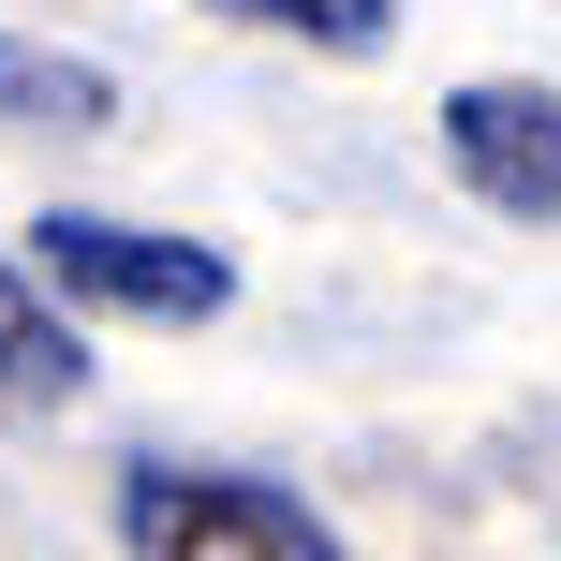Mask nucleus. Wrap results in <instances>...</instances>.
Here are the masks:
<instances>
[{"instance_id": "1", "label": "nucleus", "mask_w": 561, "mask_h": 561, "mask_svg": "<svg viewBox=\"0 0 561 561\" xmlns=\"http://www.w3.org/2000/svg\"><path fill=\"white\" fill-rule=\"evenodd\" d=\"M30 280H45L59 310H118V325H207V310L237 296V266L207 252V237H148V222H118V207H45V222H30Z\"/></svg>"}, {"instance_id": "2", "label": "nucleus", "mask_w": 561, "mask_h": 561, "mask_svg": "<svg viewBox=\"0 0 561 561\" xmlns=\"http://www.w3.org/2000/svg\"><path fill=\"white\" fill-rule=\"evenodd\" d=\"M118 547L134 561H340V533L266 473H193V458H134L118 473Z\"/></svg>"}, {"instance_id": "3", "label": "nucleus", "mask_w": 561, "mask_h": 561, "mask_svg": "<svg viewBox=\"0 0 561 561\" xmlns=\"http://www.w3.org/2000/svg\"><path fill=\"white\" fill-rule=\"evenodd\" d=\"M444 163L473 178V207H503V222H561V104L547 75H473L444 104Z\"/></svg>"}, {"instance_id": "4", "label": "nucleus", "mask_w": 561, "mask_h": 561, "mask_svg": "<svg viewBox=\"0 0 561 561\" xmlns=\"http://www.w3.org/2000/svg\"><path fill=\"white\" fill-rule=\"evenodd\" d=\"M89 399V340L15 252H0V414H75Z\"/></svg>"}, {"instance_id": "5", "label": "nucleus", "mask_w": 561, "mask_h": 561, "mask_svg": "<svg viewBox=\"0 0 561 561\" xmlns=\"http://www.w3.org/2000/svg\"><path fill=\"white\" fill-rule=\"evenodd\" d=\"M0 118H30V134H104L118 118V75L75 45H30V30H0Z\"/></svg>"}, {"instance_id": "6", "label": "nucleus", "mask_w": 561, "mask_h": 561, "mask_svg": "<svg viewBox=\"0 0 561 561\" xmlns=\"http://www.w3.org/2000/svg\"><path fill=\"white\" fill-rule=\"evenodd\" d=\"M207 15H237V30H296V45H325V59H369V45H385V0H207Z\"/></svg>"}]
</instances>
